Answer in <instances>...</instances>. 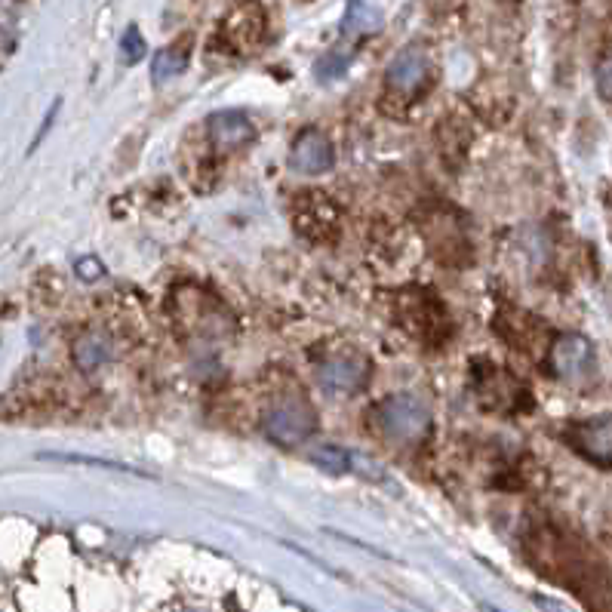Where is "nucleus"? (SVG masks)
<instances>
[{
  "mask_svg": "<svg viewBox=\"0 0 612 612\" xmlns=\"http://www.w3.org/2000/svg\"><path fill=\"white\" fill-rule=\"evenodd\" d=\"M379 425H382L385 437H391L397 443H413V440H422L428 434L431 413L419 397L397 394L379 406Z\"/></svg>",
  "mask_w": 612,
  "mask_h": 612,
  "instance_id": "f257e3e1",
  "label": "nucleus"
},
{
  "mask_svg": "<svg viewBox=\"0 0 612 612\" xmlns=\"http://www.w3.org/2000/svg\"><path fill=\"white\" fill-rule=\"evenodd\" d=\"M262 428L280 446H299L317 431V413L305 400H280L262 413Z\"/></svg>",
  "mask_w": 612,
  "mask_h": 612,
  "instance_id": "f03ea898",
  "label": "nucleus"
},
{
  "mask_svg": "<svg viewBox=\"0 0 612 612\" xmlns=\"http://www.w3.org/2000/svg\"><path fill=\"white\" fill-rule=\"evenodd\" d=\"M428 71H431L428 53L422 47H406L391 59L388 74H385V87L400 102H413L425 87Z\"/></svg>",
  "mask_w": 612,
  "mask_h": 612,
  "instance_id": "7ed1b4c3",
  "label": "nucleus"
},
{
  "mask_svg": "<svg viewBox=\"0 0 612 612\" xmlns=\"http://www.w3.org/2000/svg\"><path fill=\"white\" fill-rule=\"evenodd\" d=\"M333 163H336V148L323 133L308 130L290 148V167L302 176H323L333 170Z\"/></svg>",
  "mask_w": 612,
  "mask_h": 612,
  "instance_id": "20e7f679",
  "label": "nucleus"
},
{
  "mask_svg": "<svg viewBox=\"0 0 612 612\" xmlns=\"http://www.w3.org/2000/svg\"><path fill=\"white\" fill-rule=\"evenodd\" d=\"M573 446L591 462L612 465V413L579 422L573 428Z\"/></svg>",
  "mask_w": 612,
  "mask_h": 612,
  "instance_id": "39448f33",
  "label": "nucleus"
},
{
  "mask_svg": "<svg viewBox=\"0 0 612 612\" xmlns=\"http://www.w3.org/2000/svg\"><path fill=\"white\" fill-rule=\"evenodd\" d=\"M207 136L213 139V145L219 151H237L243 145H250L256 130L250 124V117H243L240 111H216L207 120Z\"/></svg>",
  "mask_w": 612,
  "mask_h": 612,
  "instance_id": "423d86ee",
  "label": "nucleus"
},
{
  "mask_svg": "<svg viewBox=\"0 0 612 612\" xmlns=\"http://www.w3.org/2000/svg\"><path fill=\"white\" fill-rule=\"evenodd\" d=\"M370 379V363L363 357H339L320 370V382L330 394H357Z\"/></svg>",
  "mask_w": 612,
  "mask_h": 612,
  "instance_id": "0eeeda50",
  "label": "nucleus"
},
{
  "mask_svg": "<svg viewBox=\"0 0 612 612\" xmlns=\"http://www.w3.org/2000/svg\"><path fill=\"white\" fill-rule=\"evenodd\" d=\"M594 360L591 345L582 336H563L551 348V366L560 379H579L588 373V366Z\"/></svg>",
  "mask_w": 612,
  "mask_h": 612,
  "instance_id": "6e6552de",
  "label": "nucleus"
},
{
  "mask_svg": "<svg viewBox=\"0 0 612 612\" xmlns=\"http://www.w3.org/2000/svg\"><path fill=\"white\" fill-rule=\"evenodd\" d=\"M188 53H191V37H182L179 44H170L154 53L151 59V84L163 87L167 80L179 77L188 65Z\"/></svg>",
  "mask_w": 612,
  "mask_h": 612,
  "instance_id": "1a4fd4ad",
  "label": "nucleus"
},
{
  "mask_svg": "<svg viewBox=\"0 0 612 612\" xmlns=\"http://www.w3.org/2000/svg\"><path fill=\"white\" fill-rule=\"evenodd\" d=\"M379 28H382L379 10H373L370 4H363V0H348L345 22H342L345 34L357 37V34H370V31H379Z\"/></svg>",
  "mask_w": 612,
  "mask_h": 612,
  "instance_id": "9d476101",
  "label": "nucleus"
},
{
  "mask_svg": "<svg viewBox=\"0 0 612 612\" xmlns=\"http://www.w3.org/2000/svg\"><path fill=\"white\" fill-rule=\"evenodd\" d=\"M314 462L323 468V471H330V474H345L351 459L345 450H339V446H320V450L314 453Z\"/></svg>",
  "mask_w": 612,
  "mask_h": 612,
  "instance_id": "9b49d317",
  "label": "nucleus"
},
{
  "mask_svg": "<svg viewBox=\"0 0 612 612\" xmlns=\"http://www.w3.org/2000/svg\"><path fill=\"white\" fill-rule=\"evenodd\" d=\"M145 53H148V47H145V40H142L139 28L130 25L127 34H124V40H120V56H124L127 65H136V62L145 59Z\"/></svg>",
  "mask_w": 612,
  "mask_h": 612,
  "instance_id": "f8f14e48",
  "label": "nucleus"
},
{
  "mask_svg": "<svg viewBox=\"0 0 612 612\" xmlns=\"http://www.w3.org/2000/svg\"><path fill=\"white\" fill-rule=\"evenodd\" d=\"M74 357H77V363H80V366H84V370H93V366H99V363H102L105 348H102V342H99L96 336H87V339H80V342H77Z\"/></svg>",
  "mask_w": 612,
  "mask_h": 612,
  "instance_id": "ddd939ff",
  "label": "nucleus"
},
{
  "mask_svg": "<svg viewBox=\"0 0 612 612\" xmlns=\"http://www.w3.org/2000/svg\"><path fill=\"white\" fill-rule=\"evenodd\" d=\"M597 90L606 102H612V56H606L597 68Z\"/></svg>",
  "mask_w": 612,
  "mask_h": 612,
  "instance_id": "4468645a",
  "label": "nucleus"
},
{
  "mask_svg": "<svg viewBox=\"0 0 612 612\" xmlns=\"http://www.w3.org/2000/svg\"><path fill=\"white\" fill-rule=\"evenodd\" d=\"M74 271H77V277L80 280H96V277H102L105 274V268H102V262L99 259H80L77 265H74Z\"/></svg>",
  "mask_w": 612,
  "mask_h": 612,
  "instance_id": "2eb2a0df",
  "label": "nucleus"
}]
</instances>
